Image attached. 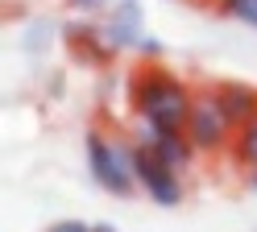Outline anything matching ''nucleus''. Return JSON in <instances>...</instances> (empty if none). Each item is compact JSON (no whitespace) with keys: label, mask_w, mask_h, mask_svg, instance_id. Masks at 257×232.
I'll list each match as a JSON object with an SVG mask.
<instances>
[{"label":"nucleus","mask_w":257,"mask_h":232,"mask_svg":"<svg viewBox=\"0 0 257 232\" xmlns=\"http://www.w3.org/2000/svg\"><path fill=\"white\" fill-rule=\"evenodd\" d=\"M212 95L220 99V108L232 116V125H249L257 116V87L253 83H240V79H216L212 83Z\"/></svg>","instance_id":"nucleus-8"},{"label":"nucleus","mask_w":257,"mask_h":232,"mask_svg":"<svg viewBox=\"0 0 257 232\" xmlns=\"http://www.w3.org/2000/svg\"><path fill=\"white\" fill-rule=\"evenodd\" d=\"M46 46H50V25L38 21V25H34V38L25 33V50H34V54H38V50H46Z\"/></svg>","instance_id":"nucleus-12"},{"label":"nucleus","mask_w":257,"mask_h":232,"mask_svg":"<svg viewBox=\"0 0 257 232\" xmlns=\"http://www.w3.org/2000/svg\"><path fill=\"white\" fill-rule=\"evenodd\" d=\"M100 25L108 33V42L116 46V54L137 50L141 42H146V9H141V0H116V5L104 13Z\"/></svg>","instance_id":"nucleus-5"},{"label":"nucleus","mask_w":257,"mask_h":232,"mask_svg":"<svg viewBox=\"0 0 257 232\" xmlns=\"http://www.w3.org/2000/svg\"><path fill=\"white\" fill-rule=\"evenodd\" d=\"M91 232H116L112 224H91Z\"/></svg>","instance_id":"nucleus-16"},{"label":"nucleus","mask_w":257,"mask_h":232,"mask_svg":"<svg viewBox=\"0 0 257 232\" xmlns=\"http://www.w3.org/2000/svg\"><path fill=\"white\" fill-rule=\"evenodd\" d=\"M46 232H91V224H83V220H58V224H50Z\"/></svg>","instance_id":"nucleus-14"},{"label":"nucleus","mask_w":257,"mask_h":232,"mask_svg":"<svg viewBox=\"0 0 257 232\" xmlns=\"http://www.w3.org/2000/svg\"><path fill=\"white\" fill-rule=\"evenodd\" d=\"M245 187H249V191H257V170H245Z\"/></svg>","instance_id":"nucleus-15"},{"label":"nucleus","mask_w":257,"mask_h":232,"mask_svg":"<svg viewBox=\"0 0 257 232\" xmlns=\"http://www.w3.org/2000/svg\"><path fill=\"white\" fill-rule=\"evenodd\" d=\"M187 137L195 145L199 158H220V154H232V141H236V125L232 116L220 108V99L212 95V83L207 87H195V104H191L187 116Z\"/></svg>","instance_id":"nucleus-3"},{"label":"nucleus","mask_w":257,"mask_h":232,"mask_svg":"<svg viewBox=\"0 0 257 232\" xmlns=\"http://www.w3.org/2000/svg\"><path fill=\"white\" fill-rule=\"evenodd\" d=\"M62 46L71 50V58L79 62H91V66H104L116 58V46L108 42L104 25L95 21H75V25H62Z\"/></svg>","instance_id":"nucleus-6"},{"label":"nucleus","mask_w":257,"mask_h":232,"mask_svg":"<svg viewBox=\"0 0 257 232\" xmlns=\"http://www.w3.org/2000/svg\"><path fill=\"white\" fill-rule=\"evenodd\" d=\"M83 154H87V174L100 191H108L112 199H128L137 191L133 141H116L104 129H87L83 133Z\"/></svg>","instance_id":"nucleus-2"},{"label":"nucleus","mask_w":257,"mask_h":232,"mask_svg":"<svg viewBox=\"0 0 257 232\" xmlns=\"http://www.w3.org/2000/svg\"><path fill=\"white\" fill-rule=\"evenodd\" d=\"M128 99H133V112H137L141 125L183 133L191 104H195V87L183 83L162 62H141L133 71V79H128Z\"/></svg>","instance_id":"nucleus-1"},{"label":"nucleus","mask_w":257,"mask_h":232,"mask_svg":"<svg viewBox=\"0 0 257 232\" xmlns=\"http://www.w3.org/2000/svg\"><path fill=\"white\" fill-rule=\"evenodd\" d=\"M133 174H137V187L158 207H179L183 203V170H174L170 162H162L141 141H133Z\"/></svg>","instance_id":"nucleus-4"},{"label":"nucleus","mask_w":257,"mask_h":232,"mask_svg":"<svg viewBox=\"0 0 257 232\" xmlns=\"http://www.w3.org/2000/svg\"><path fill=\"white\" fill-rule=\"evenodd\" d=\"M137 54L146 58V62H162V54H166V46L158 42V38H150V33H146V42L137 46Z\"/></svg>","instance_id":"nucleus-13"},{"label":"nucleus","mask_w":257,"mask_h":232,"mask_svg":"<svg viewBox=\"0 0 257 232\" xmlns=\"http://www.w3.org/2000/svg\"><path fill=\"white\" fill-rule=\"evenodd\" d=\"M253 29H257V13H253Z\"/></svg>","instance_id":"nucleus-17"},{"label":"nucleus","mask_w":257,"mask_h":232,"mask_svg":"<svg viewBox=\"0 0 257 232\" xmlns=\"http://www.w3.org/2000/svg\"><path fill=\"white\" fill-rule=\"evenodd\" d=\"M133 141H141L146 149H154L162 162H170L174 170H191L195 166V145H191V137L187 133H166V129H154V125H141L137 129V137Z\"/></svg>","instance_id":"nucleus-7"},{"label":"nucleus","mask_w":257,"mask_h":232,"mask_svg":"<svg viewBox=\"0 0 257 232\" xmlns=\"http://www.w3.org/2000/svg\"><path fill=\"white\" fill-rule=\"evenodd\" d=\"M232 162H236V170H240V174H245V170H257V116H253L249 125H240V129H236Z\"/></svg>","instance_id":"nucleus-9"},{"label":"nucleus","mask_w":257,"mask_h":232,"mask_svg":"<svg viewBox=\"0 0 257 232\" xmlns=\"http://www.w3.org/2000/svg\"><path fill=\"white\" fill-rule=\"evenodd\" d=\"M116 0H67V9L79 13V17H95V13H108Z\"/></svg>","instance_id":"nucleus-11"},{"label":"nucleus","mask_w":257,"mask_h":232,"mask_svg":"<svg viewBox=\"0 0 257 232\" xmlns=\"http://www.w3.org/2000/svg\"><path fill=\"white\" fill-rule=\"evenodd\" d=\"M216 13H220V17H232V21H245V25H253L257 0H216Z\"/></svg>","instance_id":"nucleus-10"}]
</instances>
